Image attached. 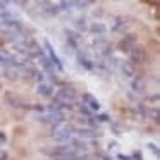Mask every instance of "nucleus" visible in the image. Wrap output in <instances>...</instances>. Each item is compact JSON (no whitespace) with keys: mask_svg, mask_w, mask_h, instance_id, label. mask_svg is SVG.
<instances>
[{"mask_svg":"<svg viewBox=\"0 0 160 160\" xmlns=\"http://www.w3.org/2000/svg\"><path fill=\"white\" fill-rule=\"evenodd\" d=\"M11 53H7V52H4V50H0V66H4L5 62H7L9 59H11Z\"/></svg>","mask_w":160,"mask_h":160,"instance_id":"nucleus-17","label":"nucleus"},{"mask_svg":"<svg viewBox=\"0 0 160 160\" xmlns=\"http://www.w3.org/2000/svg\"><path fill=\"white\" fill-rule=\"evenodd\" d=\"M126 19L124 18H119V19H115V22H114V31H117V33H122V31H126Z\"/></svg>","mask_w":160,"mask_h":160,"instance_id":"nucleus-14","label":"nucleus"},{"mask_svg":"<svg viewBox=\"0 0 160 160\" xmlns=\"http://www.w3.org/2000/svg\"><path fill=\"white\" fill-rule=\"evenodd\" d=\"M5 141H7V136H5V132L0 131V143H5Z\"/></svg>","mask_w":160,"mask_h":160,"instance_id":"nucleus-19","label":"nucleus"},{"mask_svg":"<svg viewBox=\"0 0 160 160\" xmlns=\"http://www.w3.org/2000/svg\"><path fill=\"white\" fill-rule=\"evenodd\" d=\"M66 40H67V45H69L71 48L79 50V45H81V42H79V33L69 31V29H67V31H66Z\"/></svg>","mask_w":160,"mask_h":160,"instance_id":"nucleus-13","label":"nucleus"},{"mask_svg":"<svg viewBox=\"0 0 160 160\" xmlns=\"http://www.w3.org/2000/svg\"><path fill=\"white\" fill-rule=\"evenodd\" d=\"M86 29L91 33V35L97 36V38H102V36L107 33V26H105L103 22H91V24H88Z\"/></svg>","mask_w":160,"mask_h":160,"instance_id":"nucleus-12","label":"nucleus"},{"mask_svg":"<svg viewBox=\"0 0 160 160\" xmlns=\"http://www.w3.org/2000/svg\"><path fill=\"white\" fill-rule=\"evenodd\" d=\"M128 53H131V62L134 64V66H139V64H143L145 62V59H146V55H145V50L141 48V47L138 45V43H136L134 47H132L131 50H129Z\"/></svg>","mask_w":160,"mask_h":160,"instance_id":"nucleus-8","label":"nucleus"},{"mask_svg":"<svg viewBox=\"0 0 160 160\" xmlns=\"http://www.w3.org/2000/svg\"><path fill=\"white\" fill-rule=\"evenodd\" d=\"M5 158H7V153H5V152H0V160H5Z\"/></svg>","mask_w":160,"mask_h":160,"instance_id":"nucleus-20","label":"nucleus"},{"mask_svg":"<svg viewBox=\"0 0 160 160\" xmlns=\"http://www.w3.org/2000/svg\"><path fill=\"white\" fill-rule=\"evenodd\" d=\"M40 121L45 122V124H50V126H57V124H62L64 122V114L62 110H57V108H48L45 114L40 115Z\"/></svg>","mask_w":160,"mask_h":160,"instance_id":"nucleus-5","label":"nucleus"},{"mask_svg":"<svg viewBox=\"0 0 160 160\" xmlns=\"http://www.w3.org/2000/svg\"><path fill=\"white\" fill-rule=\"evenodd\" d=\"M78 62H79V66H83V69H86V71H97V62H95L86 52H79V50H78Z\"/></svg>","mask_w":160,"mask_h":160,"instance_id":"nucleus-7","label":"nucleus"},{"mask_svg":"<svg viewBox=\"0 0 160 160\" xmlns=\"http://www.w3.org/2000/svg\"><path fill=\"white\" fill-rule=\"evenodd\" d=\"M95 4V0H60L57 9L62 12H78L84 11V9L91 7Z\"/></svg>","mask_w":160,"mask_h":160,"instance_id":"nucleus-3","label":"nucleus"},{"mask_svg":"<svg viewBox=\"0 0 160 160\" xmlns=\"http://www.w3.org/2000/svg\"><path fill=\"white\" fill-rule=\"evenodd\" d=\"M76 136V128L69 124H57L53 126V131H52V138L59 143H67L69 139H72Z\"/></svg>","mask_w":160,"mask_h":160,"instance_id":"nucleus-4","label":"nucleus"},{"mask_svg":"<svg viewBox=\"0 0 160 160\" xmlns=\"http://www.w3.org/2000/svg\"><path fill=\"white\" fill-rule=\"evenodd\" d=\"M36 91H38V95H42V97H45V98H50V97H53V86H52V83H48L47 79H43V81H40L38 83V86H36Z\"/></svg>","mask_w":160,"mask_h":160,"instance_id":"nucleus-10","label":"nucleus"},{"mask_svg":"<svg viewBox=\"0 0 160 160\" xmlns=\"http://www.w3.org/2000/svg\"><path fill=\"white\" fill-rule=\"evenodd\" d=\"M24 28H22V22L16 18L14 14L7 11L0 12V33H5V35H12L14 38L22 35Z\"/></svg>","mask_w":160,"mask_h":160,"instance_id":"nucleus-1","label":"nucleus"},{"mask_svg":"<svg viewBox=\"0 0 160 160\" xmlns=\"http://www.w3.org/2000/svg\"><path fill=\"white\" fill-rule=\"evenodd\" d=\"M148 148H150V152L153 150V153H155V157H158V148H157V145H152V143H148Z\"/></svg>","mask_w":160,"mask_h":160,"instance_id":"nucleus-18","label":"nucleus"},{"mask_svg":"<svg viewBox=\"0 0 160 160\" xmlns=\"http://www.w3.org/2000/svg\"><path fill=\"white\" fill-rule=\"evenodd\" d=\"M121 72L124 74L126 78L132 79V78L136 76V72H138V66H134V64H132L131 60H126V62H122V64H121Z\"/></svg>","mask_w":160,"mask_h":160,"instance_id":"nucleus-11","label":"nucleus"},{"mask_svg":"<svg viewBox=\"0 0 160 160\" xmlns=\"http://www.w3.org/2000/svg\"><path fill=\"white\" fill-rule=\"evenodd\" d=\"M43 45H45V50H43V52H45V55L48 57L50 60H52V64L55 66V69L60 72V71L64 69V66H62V62H60L59 55L55 53V50H53V47L50 45V42H48V40H45V42H43Z\"/></svg>","mask_w":160,"mask_h":160,"instance_id":"nucleus-6","label":"nucleus"},{"mask_svg":"<svg viewBox=\"0 0 160 160\" xmlns=\"http://www.w3.org/2000/svg\"><path fill=\"white\" fill-rule=\"evenodd\" d=\"M83 105L88 108V110L93 112V114H95V112H100V108H102L100 102H98L91 93H84L83 95Z\"/></svg>","mask_w":160,"mask_h":160,"instance_id":"nucleus-9","label":"nucleus"},{"mask_svg":"<svg viewBox=\"0 0 160 160\" xmlns=\"http://www.w3.org/2000/svg\"><path fill=\"white\" fill-rule=\"evenodd\" d=\"M136 45V42H134V38H132V36H128V38L124 40V42L121 43V48L124 50V52H129V50L132 48V47Z\"/></svg>","mask_w":160,"mask_h":160,"instance_id":"nucleus-15","label":"nucleus"},{"mask_svg":"<svg viewBox=\"0 0 160 160\" xmlns=\"http://www.w3.org/2000/svg\"><path fill=\"white\" fill-rule=\"evenodd\" d=\"M131 88L134 91H138V93H143V91H145V81L143 79H132V83H131Z\"/></svg>","mask_w":160,"mask_h":160,"instance_id":"nucleus-16","label":"nucleus"},{"mask_svg":"<svg viewBox=\"0 0 160 160\" xmlns=\"http://www.w3.org/2000/svg\"><path fill=\"white\" fill-rule=\"evenodd\" d=\"M55 98H53V108L57 110H64V108H71L76 102V90L72 86H64L60 90H57Z\"/></svg>","mask_w":160,"mask_h":160,"instance_id":"nucleus-2","label":"nucleus"}]
</instances>
